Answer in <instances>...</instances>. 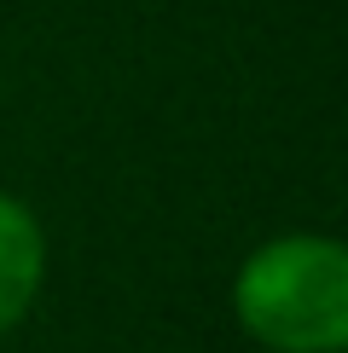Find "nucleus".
<instances>
[{
    "mask_svg": "<svg viewBox=\"0 0 348 353\" xmlns=\"http://www.w3.org/2000/svg\"><path fill=\"white\" fill-rule=\"evenodd\" d=\"M47 290V226L18 191L0 185V336L35 313Z\"/></svg>",
    "mask_w": 348,
    "mask_h": 353,
    "instance_id": "obj_2",
    "label": "nucleus"
},
{
    "mask_svg": "<svg viewBox=\"0 0 348 353\" xmlns=\"http://www.w3.org/2000/svg\"><path fill=\"white\" fill-rule=\"evenodd\" d=\"M232 325L261 353H348V249L337 232H273L238 261Z\"/></svg>",
    "mask_w": 348,
    "mask_h": 353,
    "instance_id": "obj_1",
    "label": "nucleus"
}]
</instances>
